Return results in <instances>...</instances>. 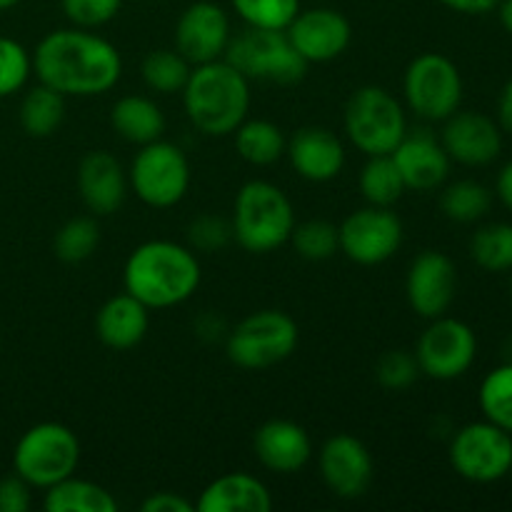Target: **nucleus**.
I'll use <instances>...</instances> for the list:
<instances>
[{
    "mask_svg": "<svg viewBox=\"0 0 512 512\" xmlns=\"http://www.w3.org/2000/svg\"><path fill=\"white\" fill-rule=\"evenodd\" d=\"M295 253L310 263H323L330 260L340 250L338 228L328 220H308V223H295L290 235Z\"/></svg>",
    "mask_w": 512,
    "mask_h": 512,
    "instance_id": "f704fd0d",
    "label": "nucleus"
},
{
    "mask_svg": "<svg viewBox=\"0 0 512 512\" xmlns=\"http://www.w3.org/2000/svg\"><path fill=\"white\" fill-rule=\"evenodd\" d=\"M200 260L193 248L173 240H148L125 260V293L138 298L148 310H165L185 303L198 290Z\"/></svg>",
    "mask_w": 512,
    "mask_h": 512,
    "instance_id": "f03ea898",
    "label": "nucleus"
},
{
    "mask_svg": "<svg viewBox=\"0 0 512 512\" xmlns=\"http://www.w3.org/2000/svg\"><path fill=\"white\" fill-rule=\"evenodd\" d=\"M128 173L108 150H93L78 165V190L85 208L95 215H113L128 195Z\"/></svg>",
    "mask_w": 512,
    "mask_h": 512,
    "instance_id": "4be33fe9",
    "label": "nucleus"
},
{
    "mask_svg": "<svg viewBox=\"0 0 512 512\" xmlns=\"http://www.w3.org/2000/svg\"><path fill=\"white\" fill-rule=\"evenodd\" d=\"M80 463V440L68 425L38 423L20 435L13 450L15 475L30 488L48 490L50 485L75 475Z\"/></svg>",
    "mask_w": 512,
    "mask_h": 512,
    "instance_id": "423d86ee",
    "label": "nucleus"
},
{
    "mask_svg": "<svg viewBox=\"0 0 512 512\" xmlns=\"http://www.w3.org/2000/svg\"><path fill=\"white\" fill-rule=\"evenodd\" d=\"M183 108L203 135H233L250 113V80L225 58L193 65L183 88Z\"/></svg>",
    "mask_w": 512,
    "mask_h": 512,
    "instance_id": "7ed1b4c3",
    "label": "nucleus"
},
{
    "mask_svg": "<svg viewBox=\"0 0 512 512\" xmlns=\"http://www.w3.org/2000/svg\"><path fill=\"white\" fill-rule=\"evenodd\" d=\"M403 223L390 208L368 205L338 225L340 253L358 265H380L403 245Z\"/></svg>",
    "mask_w": 512,
    "mask_h": 512,
    "instance_id": "ddd939ff",
    "label": "nucleus"
},
{
    "mask_svg": "<svg viewBox=\"0 0 512 512\" xmlns=\"http://www.w3.org/2000/svg\"><path fill=\"white\" fill-rule=\"evenodd\" d=\"M318 468L330 493L343 500L363 498L375 478L373 455L363 440L348 433L325 440L318 453Z\"/></svg>",
    "mask_w": 512,
    "mask_h": 512,
    "instance_id": "2eb2a0df",
    "label": "nucleus"
},
{
    "mask_svg": "<svg viewBox=\"0 0 512 512\" xmlns=\"http://www.w3.org/2000/svg\"><path fill=\"white\" fill-rule=\"evenodd\" d=\"M503 363H512V335L503 343Z\"/></svg>",
    "mask_w": 512,
    "mask_h": 512,
    "instance_id": "de8ad7c7",
    "label": "nucleus"
},
{
    "mask_svg": "<svg viewBox=\"0 0 512 512\" xmlns=\"http://www.w3.org/2000/svg\"><path fill=\"white\" fill-rule=\"evenodd\" d=\"M403 175L390 155H373L360 170V193L368 200V205L378 208H393L405 195Z\"/></svg>",
    "mask_w": 512,
    "mask_h": 512,
    "instance_id": "c85d7f7f",
    "label": "nucleus"
},
{
    "mask_svg": "<svg viewBox=\"0 0 512 512\" xmlns=\"http://www.w3.org/2000/svg\"><path fill=\"white\" fill-rule=\"evenodd\" d=\"M458 293V268L440 250H423L410 263L405 278V295L413 313L420 318L435 320L445 315Z\"/></svg>",
    "mask_w": 512,
    "mask_h": 512,
    "instance_id": "dca6fc26",
    "label": "nucleus"
},
{
    "mask_svg": "<svg viewBox=\"0 0 512 512\" xmlns=\"http://www.w3.org/2000/svg\"><path fill=\"white\" fill-rule=\"evenodd\" d=\"M285 33L308 65L340 58L353 40L350 20L333 8L300 10Z\"/></svg>",
    "mask_w": 512,
    "mask_h": 512,
    "instance_id": "f3484780",
    "label": "nucleus"
},
{
    "mask_svg": "<svg viewBox=\"0 0 512 512\" xmlns=\"http://www.w3.org/2000/svg\"><path fill=\"white\" fill-rule=\"evenodd\" d=\"M63 13L75 28L95 30L110 23L123 8V0H60Z\"/></svg>",
    "mask_w": 512,
    "mask_h": 512,
    "instance_id": "58836bf2",
    "label": "nucleus"
},
{
    "mask_svg": "<svg viewBox=\"0 0 512 512\" xmlns=\"http://www.w3.org/2000/svg\"><path fill=\"white\" fill-rule=\"evenodd\" d=\"M445 8L455 10V13H463V15H483L490 13L500 5V0H440Z\"/></svg>",
    "mask_w": 512,
    "mask_h": 512,
    "instance_id": "37998d69",
    "label": "nucleus"
},
{
    "mask_svg": "<svg viewBox=\"0 0 512 512\" xmlns=\"http://www.w3.org/2000/svg\"><path fill=\"white\" fill-rule=\"evenodd\" d=\"M100 243V228L95 218H70L55 233L53 250L63 263H83L95 253Z\"/></svg>",
    "mask_w": 512,
    "mask_h": 512,
    "instance_id": "72a5a7b5",
    "label": "nucleus"
},
{
    "mask_svg": "<svg viewBox=\"0 0 512 512\" xmlns=\"http://www.w3.org/2000/svg\"><path fill=\"white\" fill-rule=\"evenodd\" d=\"M285 155L295 173L310 183H328L338 178L345 165L343 140L320 125L300 128L285 145Z\"/></svg>",
    "mask_w": 512,
    "mask_h": 512,
    "instance_id": "aec40b11",
    "label": "nucleus"
},
{
    "mask_svg": "<svg viewBox=\"0 0 512 512\" xmlns=\"http://www.w3.org/2000/svg\"><path fill=\"white\" fill-rule=\"evenodd\" d=\"M495 193L503 200L505 208L512 213V160L505 163V168L498 173V183H495Z\"/></svg>",
    "mask_w": 512,
    "mask_h": 512,
    "instance_id": "a18cd8bd",
    "label": "nucleus"
},
{
    "mask_svg": "<svg viewBox=\"0 0 512 512\" xmlns=\"http://www.w3.org/2000/svg\"><path fill=\"white\" fill-rule=\"evenodd\" d=\"M148 308L130 293L113 295L95 315V333L110 350H130L143 343L148 333Z\"/></svg>",
    "mask_w": 512,
    "mask_h": 512,
    "instance_id": "5701e85b",
    "label": "nucleus"
},
{
    "mask_svg": "<svg viewBox=\"0 0 512 512\" xmlns=\"http://www.w3.org/2000/svg\"><path fill=\"white\" fill-rule=\"evenodd\" d=\"M233 135L240 158L250 165H258V168L278 163L285 155V145H288L283 130L263 118H245Z\"/></svg>",
    "mask_w": 512,
    "mask_h": 512,
    "instance_id": "bb28decb",
    "label": "nucleus"
},
{
    "mask_svg": "<svg viewBox=\"0 0 512 512\" xmlns=\"http://www.w3.org/2000/svg\"><path fill=\"white\" fill-rule=\"evenodd\" d=\"M33 70V58L28 50L13 38L0 35V98L18 93L30 78Z\"/></svg>",
    "mask_w": 512,
    "mask_h": 512,
    "instance_id": "e433bc0d",
    "label": "nucleus"
},
{
    "mask_svg": "<svg viewBox=\"0 0 512 512\" xmlns=\"http://www.w3.org/2000/svg\"><path fill=\"white\" fill-rule=\"evenodd\" d=\"M510 475H512V468H510Z\"/></svg>",
    "mask_w": 512,
    "mask_h": 512,
    "instance_id": "3c124183",
    "label": "nucleus"
},
{
    "mask_svg": "<svg viewBox=\"0 0 512 512\" xmlns=\"http://www.w3.org/2000/svg\"><path fill=\"white\" fill-rule=\"evenodd\" d=\"M478 405L485 420L512 433V363L490 370L480 383Z\"/></svg>",
    "mask_w": 512,
    "mask_h": 512,
    "instance_id": "473e14b6",
    "label": "nucleus"
},
{
    "mask_svg": "<svg viewBox=\"0 0 512 512\" xmlns=\"http://www.w3.org/2000/svg\"><path fill=\"white\" fill-rule=\"evenodd\" d=\"M190 70H193V65H190L178 50L168 48L148 53L143 58V65H140L143 83L158 95L183 93L185 83H188L190 78Z\"/></svg>",
    "mask_w": 512,
    "mask_h": 512,
    "instance_id": "c756f323",
    "label": "nucleus"
},
{
    "mask_svg": "<svg viewBox=\"0 0 512 512\" xmlns=\"http://www.w3.org/2000/svg\"><path fill=\"white\" fill-rule=\"evenodd\" d=\"M128 185L140 203L150 208H173L190 188V163L183 150L168 140L140 145L128 170Z\"/></svg>",
    "mask_w": 512,
    "mask_h": 512,
    "instance_id": "9d476101",
    "label": "nucleus"
},
{
    "mask_svg": "<svg viewBox=\"0 0 512 512\" xmlns=\"http://www.w3.org/2000/svg\"><path fill=\"white\" fill-rule=\"evenodd\" d=\"M65 118V95L48 85H35L20 103V125L30 138H48Z\"/></svg>",
    "mask_w": 512,
    "mask_h": 512,
    "instance_id": "cd10ccee",
    "label": "nucleus"
},
{
    "mask_svg": "<svg viewBox=\"0 0 512 512\" xmlns=\"http://www.w3.org/2000/svg\"><path fill=\"white\" fill-rule=\"evenodd\" d=\"M248 28L285 30L300 13V0H230Z\"/></svg>",
    "mask_w": 512,
    "mask_h": 512,
    "instance_id": "c9c22d12",
    "label": "nucleus"
},
{
    "mask_svg": "<svg viewBox=\"0 0 512 512\" xmlns=\"http://www.w3.org/2000/svg\"><path fill=\"white\" fill-rule=\"evenodd\" d=\"M270 508L273 495L268 485L248 473L220 475L195 503V510L200 512H268Z\"/></svg>",
    "mask_w": 512,
    "mask_h": 512,
    "instance_id": "b1692460",
    "label": "nucleus"
},
{
    "mask_svg": "<svg viewBox=\"0 0 512 512\" xmlns=\"http://www.w3.org/2000/svg\"><path fill=\"white\" fill-rule=\"evenodd\" d=\"M493 205V193L478 180H458L440 195V210L453 223H478Z\"/></svg>",
    "mask_w": 512,
    "mask_h": 512,
    "instance_id": "7c9ffc66",
    "label": "nucleus"
},
{
    "mask_svg": "<svg viewBox=\"0 0 512 512\" xmlns=\"http://www.w3.org/2000/svg\"><path fill=\"white\" fill-rule=\"evenodd\" d=\"M413 355L418 360L420 375L448 383L463 378L473 368L478 338L468 323L440 315L423 330Z\"/></svg>",
    "mask_w": 512,
    "mask_h": 512,
    "instance_id": "f8f14e48",
    "label": "nucleus"
},
{
    "mask_svg": "<svg viewBox=\"0 0 512 512\" xmlns=\"http://www.w3.org/2000/svg\"><path fill=\"white\" fill-rule=\"evenodd\" d=\"M510 298H512V280H510Z\"/></svg>",
    "mask_w": 512,
    "mask_h": 512,
    "instance_id": "8fccbe9b",
    "label": "nucleus"
},
{
    "mask_svg": "<svg viewBox=\"0 0 512 512\" xmlns=\"http://www.w3.org/2000/svg\"><path fill=\"white\" fill-rule=\"evenodd\" d=\"M20 0H0V13H3V10H10V8H15V5H18Z\"/></svg>",
    "mask_w": 512,
    "mask_h": 512,
    "instance_id": "09e8293b",
    "label": "nucleus"
},
{
    "mask_svg": "<svg viewBox=\"0 0 512 512\" xmlns=\"http://www.w3.org/2000/svg\"><path fill=\"white\" fill-rule=\"evenodd\" d=\"M498 13H500V23H503V28L512 35V0H500Z\"/></svg>",
    "mask_w": 512,
    "mask_h": 512,
    "instance_id": "49530a36",
    "label": "nucleus"
},
{
    "mask_svg": "<svg viewBox=\"0 0 512 512\" xmlns=\"http://www.w3.org/2000/svg\"><path fill=\"white\" fill-rule=\"evenodd\" d=\"M403 95L420 120L443 123L463 103V75L443 53H423L405 70Z\"/></svg>",
    "mask_w": 512,
    "mask_h": 512,
    "instance_id": "1a4fd4ad",
    "label": "nucleus"
},
{
    "mask_svg": "<svg viewBox=\"0 0 512 512\" xmlns=\"http://www.w3.org/2000/svg\"><path fill=\"white\" fill-rule=\"evenodd\" d=\"M233 238L248 253L265 255L290 243L295 210L288 195L268 180H250L235 195Z\"/></svg>",
    "mask_w": 512,
    "mask_h": 512,
    "instance_id": "20e7f679",
    "label": "nucleus"
},
{
    "mask_svg": "<svg viewBox=\"0 0 512 512\" xmlns=\"http://www.w3.org/2000/svg\"><path fill=\"white\" fill-rule=\"evenodd\" d=\"M225 60L248 80L275 85H295L308 73V63L300 58L285 30L248 28L230 38Z\"/></svg>",
    "mask_w": 512,
    "mask_h": 512,
    "instance_id": "0eeeda50",
    "label": "nucleus"
},
{
    "mask_svg": "<svg viewBox=\"0 0 512 512\" xmlns=\"http://www.w3.org/2000/svg\"><path fill=\"white\" fill-rule=\"evenodd\" d=\"M43 508L48 512H115L118 500L103 485L70 475L45 490Z\"/></svg>",
    "mask_w": 512,
    "mask_h": 512,
    "instance_id": "a878e982",
    "label": "nucleus"
},
{
    "mask_svg": "<svg viewBox=\"0 0 512 512\" xmlns=\"http://www.w3.org/2000/svg\"><path fill=\"white\" fill-rule=\"evenodd\" d=\"M140 508L143 512H193L195 505L178 493H153Z\"/></svg>",
    "mask_w": 512,
    "mask_h": 512,
    "instance_id": "79ce46f5",
    "label": "nucleus"
},
{
    "mask_svg": "<svg viewBox=\"0 0 512 512\" xmlns=\"http://www.w3.org/2000/svg\"><path fill=\"white\" fill-rule=\"evenodd\" d=\"M110 125L125 143L148 145L163 138L165 115L155 100L145 95H125L110 110Z\"/></svg>",
    "mask_w": 512,
    "mask_h": 512,
    "instance_id": "393cba45",
    "label": "nucleus"
},
{
    "mask_svg": "<svg viewBox=\"0 0 512 512\" xmlns=\"http://www.w3.org/2000/svg\"><path fill=\"white\" fill-rule=\"evenodd\" d=\"M440 135L450 160L468 168H483L503 153V128L493 118L475 110H455Z\"/></svg>",
    "mask_w": 512,
    "mask_h": 512,
    "instance_id": "a211bd4d",
    "label": "nucleus"
},
{
    "mask_svg": "<svg viewBox=\"0 0 512 512\" xmlns=\"http://www.w3.org/2000/svg\"><path fill=\"white\" fill-rule=\"evenodd\" d=\"M418 360L408 350H390L375 365V378L385 390H408L418 380Z\"/></svg>",
    "mask_w": 512,
    "mask_h": 512,
    "instance_id": "4c0bfd02",
    "label": "nucleus"
},
{
    "mask_svg": "<svg viewBox=\"0 0 512 512\" xmlns=\"http://www.w3.org/2000/svg\"><path fill=\"white\" fill-rule=\"evenodd\" d=\"M390 158L398 165L405 188L415 193H430L440 188L448 180L450 163H453L440 138H435L428 128L408 130Z\"/></svg>",
    "mask_w": 512,
    "mask_h": 512,
    "instance_id": "6ab92c4d",
    "label": "nucleus"
},
{
    "mask_svg": "<svg viewBox=\"0 0 512 512\" xmlns=\"http://www.w3.org/2000/svg\"><path fill=\"white\" fill-rule=\"evenodd\" d=\"M498 125L512 135V78L505 83L498 100Z\"/></svg>",
    "mask_w": 512,
    "mask_h": 512,
    "instance_id": "c03bdc74",
    "label": "nucleus"
},
{
    "mask_svg": "<svg viewBox=\"0 0 512 512\" xmlns=\"http://www.w3.org/2000/svg\"><path fill=\"white\" fill-rule=\"evenodd\" d=\"M343 125L350 143L368 158L390 155L408 133L405 108L390 90L378 85H363L350 95Z\"/></svg>",
    "mask_w": 512,
    "mask_h": 512,
    "instance_id": "39448f33",
    "label": "nucleus"
},
{
    "mask_svg": "<svg viewBox=\"0 0 512 512\" xmlns=\"http://www.w3.org/2000/svg\"><path fill=\"white\" fill-rule=\"evenodd\" d=\"M470 255L475 265L488 273L512 270V223H490L475 230Z\"/></svg>",
    "mask_w": 512,
    "mask_h": 512,
    "instance_id": "2f4dec72",
    "label": "nucleus"
},
{
    "mask_svg": "<svg viewBox=\"0 0 512 512\" xmlns=\"http://www.w3.org/2000/svg\"><path fill=\"white\" fill-rule=\"evenodd\" d=\"M33 503L30 498V485L20 475L0 480V512H25Z\"/></svg>",
    "mask_w": 512,
    "mask_h": 512,
    "instance_id": "a19ab883",
    "label": "nucleus"
},
{
    "mask_svg": "<svg viewBox=\"0 0 512 512\" xmlns=\"http://www.w3.org/2000/svg\"><path fill=\"white\" fill-rule=\"evenodd\" d=\"M298 323L283 310H258L240 320L225 340L230 363L243 370H265L295 353Z\"/></svg>",
    "mask_w": 512,
    "mask_h": 512,
    "instance_id": "6e6552de",
    "label": "nucleus"
},
{
    "mask_svg": "<svg viewBox=\"0 0 512 512\" xmlns=\"http://www.w3.org/2000/svg\"><path fill=\"white\" fill-rule=\"evenodd\" d=\"M255 458L270 473L290 475L303 470L313 458V440L303 425L293 420H268L253 438Z\"/></svg>",
    "mask_w": 512,
    "mask_h": 512,
    "instance_id": "412c9836",
    "label": "nucleus"
},
{
    "mask_svg": "<svg viewBox=\"0 0 512 512\" xmlns=\"http://www.w3.org/2000/svg\"><path fill=\"white\" fill-rule=\"evenodd\" d=\"M450 465L468 483L490 485L508 478L512 468V433L490 420L463 425L450 440Z\"/></svg>",
    "mask_w": 512,
    "mask_h": 512,
    "instance_id": "9b49d317",
    "label": "nucleus"
},
{
    "mask_svg": "<svg viewBox=\"0 0 512 512\" xmlns=\"http://www.w3.org/2000/svg\"><path fill=\"white\" fill-rule=\"evenodd\" d=\"M38 80L60 95L93 98L118 85L123 58L118 48L85 28L53 30L38 43L33 55Z\"/></svg>",
    "mask_w": 512,
    "mask_h": 512,
    "instance_id": "f257e3e1",
    "label": "nucleus"
},
{
    "mask_svg": "<svg viewBox=\"0 0 512 512\" xmlns=\"http://www.w3.org/2000/svg\"><path fill=\"white\" fill-rule=\"evenodd\" d=\"M230 38H233V30H230L228 13L210 0L188 5L175 23V50L190 65L225 58Z\"/></svg>",
    "mask_w": 512,
    "mask_h": 512,
    "instance_id": "4468645a",
    "label": "nucleus"
},
{
    "mask_svg": "<svg viewBox=\"0 0 512 512\" xmlns=\"http://www.w3.org/2000/svg\"><path fill=\"white\" fill-rule=\"evenodd\" d=\"M233 240V225L218 215H198L188 228V248L198 253H218Z\"/></svg>",
    "mask_w": 512,
    "mask_h": 512,
    "instance_id": "ea45409f",
    "label": "nucleus"
}]
</instances>
